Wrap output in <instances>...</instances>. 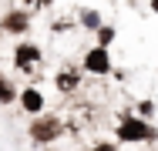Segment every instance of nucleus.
Instances as JSON below:
<instances>
[{"label": "nucleus", "instance_id": "nucleus-6", "mask_svg": "<svg viewBox=\"0 0 158 151\" xmlns=\"http://www.w3.org/2000/svg\"><path fill=\"white\" fill-rule=\"evenodd\" d=\"M34 60H40V47H34V44H20V47H17V64H20V67H31Z\"/></svg>", "mask_w": 158, "mask_h": 151}, {"label": "nucleus", "instance_id": "nucleus-2", "mask_svg": "<svg viewBox=\"0 0 158 151\" xmlns=\"http://www.w3.org/2000/svg\"><path fill=\"white\" fill-rule=\"evenodd\" d=\"M61 134V121L51 118V114H44V118H37L31 124V138L37 141V145H47V141H54Z\"/></svg>", "mask_w": 158, "mask_h": 151}, {"label": "nucleus", "instance_id": "nucleus-9", "mask_svg": "<svg viewBox=\"0 0 158 151\" xmlns=\"http://www.w3.org/2000/svg\"><path fill=\"white\" fill-rule=\"evenodd\" d=\"M98 40H101V47H108L114 40V27H98Z\"/></svg>", "mask_w": 158, "mask_h": 151}, {"label": "nucleus", "instance_id": "nucleus-8", "mask_svg": "<svg viewBox=\"0 0 158 151\" xmlns=\"http://www.w3.org/2000/svg\"><path fill=\"white\" fill-rule=\"evenodd\" d=\"M10 101H14V88L7 77H0V104H10Z\"/></svg>", "mask_w": 158, "mask_h": 151}, {"label": "nucleus", "instance_id": "nucleus-5", "mask_svg": "<svg viewBox=\"0 0 158 151\" xmlns=\"http://www.w3.org/2000/svg\"><path fill=\"white\" fill-rule=\"evenodd\" d=\"M20 104H24V111H31V114H37V111L44 108V97H40V91L27 88L24 94H20Z\"/></svg>", "mask_w": 158, "mask_h": 151}, {"label": "nucleus", "instance_id": "nucleus-3", "mask_svg": "<svg viewBox=\"0 0 158 151\" xmlns=\"http://www.w3.org/2000/svg\"><path fill=\"white\" fill-rule=\"evenodd\" d=\"M84 67H88L91 74H108V71H111V57H108V51H104V47H94V51H88V57H84Z\"/></svg>", "mask_w": 158, "mask_h": 151}, {"label": "nucleus", "instance_id": "nucleus-4", "mask_svg": "<svg viewBox=\"0 0 158 151\" xmlns=\"http://www.w3.org/2000/svg\"><path fill=\"white\" fill-rule=\"evenodd\" d=\"M27 24H31V20H27V14L14 10V14H7V17H3V24H0V27L7 30V34H24V30H27Z\"/></svg>", "mask_w": 158, "mask_h": 151}, {"label": "nucleus", "instance_id": "nucleus-1", "mask_svg": "<svg viewBox=\"0 0 158 151\" xmlns=\"http://www.w3.org/2000/svg\"><path fill=\"white\" fill-rule=\"evenodd\" d=\"M118 138L121 141H155L158 131L145 121H135V118H121V128H118Z\"/></svg>", "mask_w": 158, "mask_h": 151}, {"label": "nucleus", "instance_id": "nucleus-10", "mask_svg": "<svg viewBox=\"0 0 158 151\" xmlns=\"http://www.w3.org/2000/svg\"><path fill=\"white\" fill-rule=\"evenodd\" d=\"M81 20H84V27H101V17H98L94 10H88V14H84Z\"/></svg>", "mask_w": 158, "mask_h": 151}, {"label": "nucleus", "instance_id": "nucleus-11", "mask_svg": "<svg viewBox=\"0 0 158 151\" xmlns=\"http://www.w3.org/2000/svg\"><path fill=\"white\" fill-rule=\"evenodd\" d=\"M91 151H118L114 145H98V148H91Z\"/></svg>", "mask_w": 158, "mask_h": 151}, {"label": "nucleus", "instance_id": "nucleus-7", "mask_svg": "<svg viewBox=\"0 0 158 151\" xmlns=\"http://www.w3.org/2000/svg\"><path fill=\"white\" fill-rule=\"evenodd\" d=\"M57 88H61V91H74V88H77V74H71V71H64L61 77H57Z\"/></svg>", "mask_w": 158, "mask_h": 151}, {"label": "nucleus", "instance_id": "nucleus-12", "mask_svg": "<svg viewBox=\"0 0 158 151\" xmlns=\"http://www.w3.org/2000/svg\"><path fill=\"white\" fill-rule=\"evenodd\" d=\"M27 3H37V7H47V3H54V0H27Z\"/></svg>", "mask_w": 158, "mask_h": 151}, {"label": "nucleus", "instance_id": "nucleus-13", "mask_svg": "<svg viewBox=\"0 0 158 151\" xmlns=\"http://www.w3.org/2000/svg\"><path fill=\"white\" fill-rule=\"evenodd\" d=\"M152 10H155V14H158V0H152Z\"/></svg>", "mask_w": 158, "mask_h": 151}]
</instances>
